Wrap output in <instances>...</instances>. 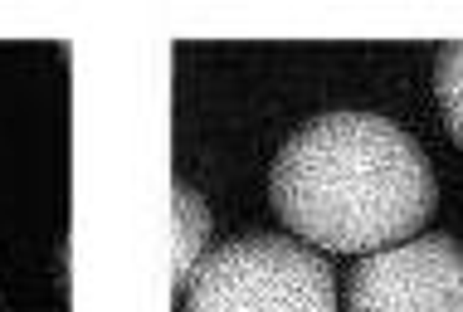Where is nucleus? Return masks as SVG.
Masks as SVG:
<instances>
[{"label":"nucleus","instance_id":"f257e3e1","mask_svg":"<svg viewBox=\"0 0 463 312\" xmlns=\"http://www.w3.org/2000/svg\"><path fill=\"white\" fill-rule=\"evenodd\" d=\"M269 201L298 240L332 254H381L424 230L439 185L400 122L346 108L303 122L279 147Z\"/></svg>","mask_w":463,"mask_h":312},{"label":"nucleus","instance_id":"f03ea898","mask_svg":"<svg viewBox=\"0 0 463 312\" xmlns=\"http://www.w3.org/2000/svg\"><path fill=\"white\" fill-rule=\"evenodd\" d=\"M181 312H336V273L307 244L249 234L200 259Z\"/></svg>","mask_w":463,"mask_h":312},{"label":"nucleus","instance_id":"7ed1b4c3","mask_svg":"<svg viewBox=\"0 0 463 312\" xmlns=\"http://www.w3.org/2000/svg\"><path fill=\"white\" fill-rule=\"evenodd\" d=\"M346 312H463V244L430 234L366 254L346 279Z\"/></svg>","mask_w":463,"mask_h":312},{"label":"nucleus","instance_id":"20e7f679","mask_svg":"<svg viewBox=\"0 0 463 312\" xmlns=\"http://www.w3.org/2000/svg\"><path fill=\"white\" fill-rule=\"evenodd\" d=\"M205 244H210V210L195 185L176 181V288L181 293L191 283V273L200 269V259H205Z\"/></svg>","mask_w":463,"mask_h":312},{"label":"nucleus","instance_id":"39448f33","mask_svg":"<svg viewBox=\"0 0 463 312\" xmlns=\"http://www.w3.org/2000/svg\"><path fill=\"white\" fill-rule=\"evenodd\" d=\"M434 98L444 108L449 137L463 147V44H444L439 69H434Z\"/></svg>","mask_w":463,"mask_h":312}]
</instances>
